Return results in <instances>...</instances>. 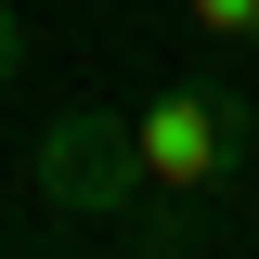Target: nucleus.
I'll use <instances>...</instances> for the list:
<instances>
[{"label":"nucleus","instance_id":"20e7f679","mask_svg":"<svg viewBox=\"0 0 259 259\" xmlns=\"http://www.w3.org/2000/svg\"><path fill=\"white\" fill-rule=\"evenodd\" d=\"M13 65H26V13L0 0V91H13Z\"/></svg>","mask_w":259,"mask_h":259},{"label":"nucleus","instance_id":"f257e3e1","mask_svg":"<svg viewBox=\"0 0 259 259\" xmlns=\"http://www.w3.org/2000/svg\"><path fill=\"white\" fill-rule=\"evenodd\" d=\"M143 130V194H233L259 168V117L233 78H168L156 104H130Z\"/></svg>","mask_w":259,"mask_h":259},{"label":"nucleus","instance_id":"f03ea898","mask_svg":"<svg viewBox=\"0 0 259 259\" xmlns=\"http://www.w3.org/2000/svg\"><path fill=\"white\" fill-rule=\"evenodd\" d=\"M26 194L39 221H130V194H143V130H130V104H52L39 117V156H26Z\"/></svg>","mask_w":259,"mask_h":259},{"label":"nucleus","instance_id":"7ed1b4c3","mask_svg":"<svg viewBox=\"0 0 259 259\" xmlns=\"http://www.w3.org/2000/svg\"><path fill=\"white\" fill-rule=\"evenodd\" d=\"M182 26L207 52H259V0H182Z\"/></svg>","mask_w":259,"mask_h":259}]
</instances>
